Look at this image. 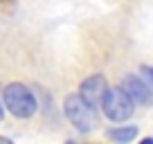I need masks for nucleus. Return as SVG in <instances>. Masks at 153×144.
Masks as SVG:
<instances>
[{
    "label": "nucleus",
    "instance_id": "423d86ee",
    "mask_svg": "<svg viewBox=\"0 0 153 144\" xmlns=\"http://www.w3.org/2000/svg\"><path fill=\"white\" fill-rule=\"evenodd\" d=\"M108 137L115 142H131L137 137V126H122V128H113L108 131Z\"/></svg>",
    "mask_w": 153,
    "mask_h": 144
},
{
    "label": "nucleus",
    "instance_id": "6e6552de",
    "mask_svg": "<svg viewBox=\"0 0 153 144\" xmlns=\"http://www.w3.org/2000/svg\"><path fill=\"white\" fill-rule=\"evenodd\" d=\"M2 115H5V111H2V104H0V120H2Z\"/></svg>",
    "mask_w": 153,
    "mask_h": 144
},
{
    "label": "nucleus",
    "instance_id": "20e7f679",
    "mask_svg": "<svg viewBox=\"0 0 153 144\" xmlns=\"http://www.w3.org/2000/svg\"><path fill=\"white\" fill-rule=\"evenodd\" d=\"M106 90H108L106 79L101 77V74H92V77H88L86 81L81 83V88H79V97H81L88 106H92V108L97 111V108H101V101H104Z\"/></svg>",
    "mask_w": 153,
    "mask_h": 144
},
{
    "label": "nucleus",
    "instance_id": "39448f33",
    "mask_svg": "<svg viewBox=\"0 0 153 144\" xmlns=\"http://www.w3.org/2000/svg\"><path fill=\"white\" fill-rule=\"evenodd\" d=\"M122 88H124V92L133 99V104H137V106H151L153 104V92L149 90V86L140 77H135V74L124 77Z\"/></svg>",
    "mask_w": 153,
    "mask_h": 144
},
{
    "label": "nucleus",
    "instance_id": "f03ea898",
    "mask_svg": "<svg viewBox=\"0 0 153 144\" xmlns=\"http://www.w3.org/2000/svg\"><path fill=\"white\" fill-rule=\"evenodd\" d=\"M65 117L70 120V124L81 133H90L97 128V111L92 106H88L79 95H68L65 104H63Z\"/></svg>",
    "mask_w": 153,
    "mask_h": 144
},
{
    "label": "nucleus",
    "instance_id": "7ed1b4c3",
    "mask_svg": "<svg viewBox=\"0 0 153 144\" xmlns=\"http://www.w3.org/2000/svg\"><path fill=\"white\" fill-rule=\"evenodd\" d=\"M133 99L124 92V88H108L101 101V111L110 122H126L133 115Z\"/></svg>",
    "mask_w": 153,
    "mask_h": 144
},
{
    "label": "nucleus",
    "instance_id": "0eeeda50",
    "mask_svg": "<svg viewBox=\"0 0 153 144\" xmlns=\"http://www.w3.org/2000/svg\"><path fill=\"white\" fill-rule=\"evenodd\" d=\"M144 72H146V74H149V79H151V81H153V68H146V70H144Z\"/></svg>",
    "mask_w": 153,
    "mask_h": 144
},
{
    "label": "nucleus",
    "instance_id": "f257e3e1",
    "mask_svg": "<svg viewBox=\"0 0 153 144\" xmlns=\"http://www.w3.org/2000/svg\"><path fill=\"white\" fill-rule=\"evenodd\" d=\"M2 104H5V108L11 115L20 117V120H29L38 108L34 92L25 83H9L2 90Z\"/></svg>",
    "mask_w": 153,
    "mask_h": 144
}]
</instances>
